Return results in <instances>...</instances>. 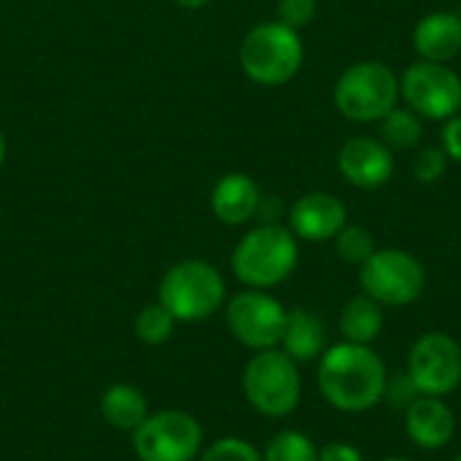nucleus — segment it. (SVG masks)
<instances>
[{
	"label": "nucleus",
	"instance_id": "obj_31",
	"mask_svg": "<svg viewBox=\"0 0 461 461\" xmlns=\"http://www.w3.org/2000/svg\"><path fill=\"white\" fill-rule=\"evenodd\" d=\"M3 162H5V138L0 132V167H3Z\"/></svg>",
	"mask_w": 461,
	"mask_h": 461
},
{
	"label": "nucleus",
	"instance_id": "obj_28",
	"mask_svg": "<svg viewBox=\"0 0 461 461\" xmlns=\"http://www.w3.org/2000/svg\"><path fill=\"white\" fill-rule=\"evenodd\" d=\"M319 461H365L362 451L346 440H332L319 448Z\"/></svg>",
	"mask_w": 461,
	"mask_h": 461
},
{
	"label": "nucleus",
	"instance_id": "obj_15",
	"mask_svg": "<svg viewBox=\"0 0 461 461\" xmlns=\"http://www.w3.org/2000/svg\"><path fill=\"white\" fill-rule=\"evenodd\" d=\"M259 203H262L259 186L246 173H227L224 178H219V184L211 192L213 216L230 227L251 221L259 211Z\"/></svg>",
	"mask_w": 461,
	"mask_h": 461
},
{
	"label": "nucleus",
	"instance_id": "obj_2",
	"mask_svg": "<svg viewBox=\"0 0 461 461\" xmlns=\"http://www.w3.org/2000/svg\"><path fill=\"white\" fill-rule=\"evenodd\" d=\"M300 259L297 238L281 224H259L246 232L232 251V273L249 289H273L284 284Z\"/></svg>",
	"mask_w": 461,
	"mask_h": 461
},
{
	"label": "nucleus",
	"instance_id": "obj_32",
	"mask_svg": "<svg viewBox=\"0 0 461 461\" xmlns=\"http://www.w3.org/2000/svg\"><path fill=\"white\" fill-rule=\"evenodd\" d=\"M381 461H416V459H405V456H386V459Z\"/></svg>",
	"mask_w": 461,
	"mask_h": 461
},
{
	"label": "nucleus",
	"instance_id": "obj_21",
	"mask_svg": "<svg viewBox=\"0 0 461 461\" xmlns=\"http://www.w3.org/2000/svg\"><path fill=\"white\" fill-rule=\"evenodd\" d=\"M262 461H319V448L305 432L281 429L267 440Z\"/></svg>",
	"mask_w": 461,
	"mask_h": 461
},
{
	"label": "nucleus",
	"instance_id": "obj_29",
	"mask_svg": "<svg viewBox=\"0 0 461 461\" xmlns=\"http://www.w3.org/2000/svg\"><path fill=\"white\" fill-rule=\"evenodd\" d=\"M443 151L448 154V159L461 165V116L448 119V124L443 130Z\"/></svg>",
	"mask_w": 461,
	"mask_h": 461
},
{
	"label": "nucleus",
	"instance_id": "obj_9",
	"mask_svg": "<svg viewBox=\"0 0 461 461\" xmlns=\"http://www.w3.org/2000/svg\"><path fill=\"white\" fill-rule=\"evenodd\" d=\"M286 308L265 289H246L227 303V330L230 335L251 348H278L286 327Z\"/></svg>",
	"mask_w": 461,
	"mask_h": 461
},
{
	"label": "nucleus",
	"instance_id": "obj_22",
	"mask_svg": "<svg viewBox=\"0 0 461 461\" xmlns=\"http://www.w3.org/2000/svg\"><path fill=\"white\" fill-rule=\"evenodd\" d=\"M173 327H176V319L170 316V311L162 303L146 305L135 319V335L146 346H159V343L170 340Z\"/></svg>",
	"mask_w": 461,
	"mask_h": 461
},
{
	"label": "nucleus",
	"instance_id": "obj_10",
	"mask_svg": "<svg viewBox=\"0 0 461 461\" xmlns=\"http://www.w3.org/2000/svg\"><path fill=\"white\" fill-rule=\"evenodd\" d=\"M400 92L411 111L432 122L454 119L461 111V78L446 62H413L402 73Z\"/></svg>",
	"mask_w": 461,
	"mask_h": 461
},
{
	"label": "nucleus",
	"instance_id": "obj_7",
	"mask_svg": "<svg viewBox=\"0 0 461 461\" xmlns=\"http://www.w3.org/2000/svg\"><path fill=\"white\" fill-rule=\"evenodd\" d=\"M359 284L362 292L384 308H405L421 297L427 270L402 249H375V254L359 265Z\"/></svg>",
	"mask_w": 461,
	"mask_h": 461
},
{
	"label": "nucleus",
	"instance_id": "obj_27",
	"mask_svg": "<svg viewBox=\"0 0 461 461\" xmlns=\"http://www.w3.org/2000/svg\"><path fill=\"white\" fill-rule=\"evenodd\" d=\"M419 394V389L413 386L411 375L408 373H400V375H389L386 381V392H384V400H389L392 408H408Z\"/></svg>",
	"mask_w": 461,
	"mask_h": 461
},
{
	"label": "nucleus",
	"instance_id": "obj_4",
	"mask_svg": "<svg viewBox=\"0 0 461 461\" xmlns=\"http://www.w3.org/2000/svg\"><path fill=\"white\" fill-rule=\"evenodd\" d=\"M305 49L297 30L281 22H262L251 27L240 43L243 73L262 86H281L303 68Z\"/></svg>",
	"mask_w": 461,
	"mask_h": 461
},
{
	"label": "nucleus",
	"instance_id": "obj_33",
	"mask_svg": "<svg viewBox=\"0 0 461 461\" xmlns=\"http://www.w3.org/2000/svg\"><path fill=\"white\" fill-rule=\"evenodd\" d=\"M454 461H461V456H456V459H454Z\"/></svg>",
	"mask_w": 461,
	"mask_h": 461
},
{
	"label": "nucleus",
	"instance_id": "obj_14",
	"mask_svg": "<svg viewBox=\"0 0 461 461\" xmlns=\"http://www.w3.org/2000/svg\"><path fill=\"white\" fill-rule=\"evenodd\" d=\"M405 432L421 451H440L456 435V416L443 397H416L405 408Z\"/></svg>",
	"mask_w": 461,
	"mask_h": 461
},
{
	"label": "nucleus",
	"instance_id": "obj_16",
	"mask_svg": "<svg viewBox=\"0 0 461 461\" xmlns=\"http://www.w3.org/2000/svg\"><path fill=\"white\" fill-rule=\"evenodd\" d=\"M413 49L429 62L454 59L461 51V16L451 11L427 14L413 30Z\"/></svg>",
	"mask_w": 461,
	"mask_h": 461
},
{
	"label": "nucleus",
	"instance_id": "obj_20",
	"mask_svg": "<svg viewBox=\"0 0 461 461\" xmlns=\"http://www.w3.org/2000/svg\"><path fill=\"white\" fill-rule=\"evenodd\" d=\"M384 143L394 151H411L421 143V135H424V127H421V119L416 111L411 108H392L384 119Z\"/></svg>",
	"mask_w": 461,
	"mask_h": 461
},
{
	"label": "nucleus",
	"instance_id": "obj_19",
	"mask_svg": "<svg viewBox=\"0 0 461 461\" xmlns=\"http://www.w3.org/2000/svg\"><path fill=\"white\" fill-rule=\"evenodd\" d=\"M338 327L348 343L370 346L384 332V305L367 294H357L343 305Z\"/></svg>",
	"mask_w": 461,
	"mask_h": 461
},
{
	"label": "nucleus",
	"instance_id": "obj_8",
	"mask_svg": "<svg viewBox=\"0 0 461 461\" xmlns=\"http://www.w3.org/2000/svg\"><path fill=\"white\" fill-rule=\"evenodd\" d=\"M140 461H194L203 451V427L186 411H159L132 432Z\"/></svg>",
	"mask_w": 461,
	"mask_h": 461
},
{
	"label": "nucleus",
	"instance_id": "obj_24",
	"mask_svg": "<svg viewBox=\"0 0 461 461\" xmlns=\"http://www.w3.org/2000/svg\"><path fill=\"white\" fill-rule=\"evenodd\" d=\"M197 461H262V454L243 438H221L200 451Z\"/></svg>",
	"mask_w": 461,
	"mask_h": 461
},
{
	"label": "nucleus",
	"instance_id": "obj_5",
	"mask_svg": "<svg viewBox=\"0 0 461 461\" xmlns=\"http://www.w3.org/2000/svg\"><path fill=\"white\" fill-rule=\"evenodd\" d=\"M227 297L221 273L205 259H184L159 281V303L176 321H205Z\"/></svg>",
	"mask_w": 461,
	"mask_h": 461
},
{
	"label": "nucleus",
	"instance_id": "obj_11",
	"mask_svg": "<svg viewBox=\"0 0 461 461\" xmlns=\"http://www.w3.org/2000/svg\"><path fill=\"white\" fill-rule=\"evenodd\" d=\"M405 373L419 394L448 397L461 384V346L446 332H427L411 346Z\"/></svg>",
	"mask_w": 461,
	"mask_h": 461
},
{
	"label": "nucleus",
	"instance_id": "obj_26",
	"mask_svg": "<svg viewBox=\"0 0 461 461\" xmlns=\"http://www.w3.org/2000/svg\"><path fill=\"white\" fill-rule=\"evenodd\" d=\"M313 16H316V0H278V22L297 32L308 27Z\"/></svg>",
	"mask_w": 461,
	"mask_h": 461
},
{
	"label": "nucleus",
	"instance_id": "obj_13",
	"mask_svg": "<svg viewBox=\"0 0 461 461\" xmlns=\"http://www.w3.org/2000/svg\"><path fill=\"white\" fill-rule=\"evenodd\" d=\"M346 227V205L327 192L303 194L289 211V230L294 238L324 243L332 240Z\"/></svg>",
	"mask_w": 461,
	"mask_h": 461
},
{
	"label": "nucleus",
	"instance_id": "obj_25",
	"mask_svg": "<svg viewBox=\"0 0 461 461\" xmlns=\"http://www.w3.org/2000/svg\"><path fill=\"white\" fill-rule=\"evenodd\" d=\"M448 170V154L443 149H424L413 159V176L421 184H435Z\"/></svg>",
	"mask_w": 461,
	"mask_h": 461
},
{
	"label": "nucleus",
	"instance_id": "obj_3",
	"mask_svg": "<svg viewBox=\"0 0 461 461\" xmlns=\"http://www.w3.org/2000/svg\"><path fill=\"white\" fill-rule=\"evenodd\" d=\"M243 394L249 405L267 419L294 413L303 400L300 365L284 348L257 351L243 367Z\"/></svg>",
	"mask_w": 461,
	"mask_h": 461
},
{
	"label": "nucleus",
	"instance_id": "obj_6",
	"mask_svg": "<svg viewBox=\"0 0 461 461\" xmlns=\"http://www.w3.org/2000/svg\"><path fill=\"white\" fill-rule=\"evenodd\" d=\"M400 78L384 62H357L335 84V105L351 122H381L397 108Z\"/></svg>",
	"mask_w": 461,
	"mask_h": 461
},
{
	"label": "nucleus",
	"instance_id": "obj_17",
	"mask_svg": "<svg viewBox=\"0 0 461 461\" xmlns=\"http://www.w3.org/2000/svg\"><path fill=\"white\" fill-rule=\"evenodd\" d=\"M281 348L297 365L319 362V357L327 351V327H324L321 316L308 311V308H292L286 313Z\"/></svg>",
	"mask_w": 461,
	"mask_h": 461
},
{
	"label": "nucleus",
	"instance_id": "obj_18",
	"mask_svg": "<svg viewBox=\"0 0 461 461\" xmlns=\"http://www.w3.org/2000/svg\"><path fill=\"white\" fill-rule=\"evenodd\" d=\"M103 419L122 432H135L149 419V400L132 384H113L100 394Z\"/></svg>",
	"mask_w": 461,
	"mask_h": 461
},
{
	"label": "nucleus",
	"instance_id": "obj_1",
	"mask_svg": "<svg viewBox=\"0 0 461 461\" xmlns=\"http://www.w3.org/2000/svg\"><path fill=\"white\" fill-rule=\"evenodd\" d=\"M386 381L389 370L370 346L343 340L338 346H327V351L319 357V392L332 408L343 413L373 411L378 402H384Z\"/></svg>",
	"mask_w": 461,
	"mask_h": 461
},
{
	"label": "nucleus",
	"instance_id": "obj_23",
	"mask_svg": "<svg viewBox=\"0 0 461 461\" xmlns=\"http://www.w3.org/2000/svg\"><path fill=\"white\" fill-rule=\"evenodd\" d=\"M335 246H338L340 259H346L348 265H362V262H367L375 254L373 232L365 230V227H357V224L354 227H343L335 235Z\"/></svg>",
	"mask_w": 461,
	"mask_h": 461
},
{
	"label": "nucleus",
	"instance_id": "obj_12",
	"mask_svg": "<svg viewBox=\"0 0 461 461\" xmlns=\"http://www.w3.org/2000/svg\"><path fill=\"white\" fill-rule=\"evenodd\" d=\"M338 170L357 189H378L392 178L394 157H392V149L386 143L367 138V135H359V138H351L340 149Z\"/></svg>",
	"mask_w": 461,
	"mask_h": 461
},
{
	"label": "nucleus",
	"instance_id": "obj_30",
	"mask_svg": "<svg viewBox=\"0 0 461 461\" xmlns=\"http://www.w3.org/2000/svg\"><path fill=\"white\" fill-rule=\"evenodd\" d=\"M178 5H184V8H203V5H208L211 0H176Z\"/></svg>",
	"mask_w": 461,
	"mask_h": 461
}]
</instances>
